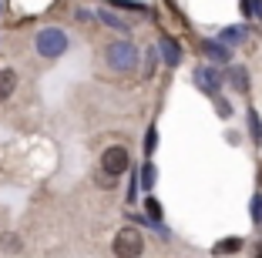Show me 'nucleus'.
<instances>
[{
	"mask_svg": "<svg viewBox=\"0 0 262 258\" xmlns=\"http://www.w3.org/2000/svg\"><path fill=\"white\" fill-rule=\"evenodd\" d=\"M104 61H108L111 71L128 74V71L138 67V51H135V44H128V40H115V44H108V51H104Z\"/></svg>",
	"mask_w": 262,
	"mask_h": 258,
	"instance_id": "f257e3e1",
	"label": "nucleus"
},
{
	"mask_svg": "<svg viewBox=\"0 0 262 258\" xmlns=\"http://www.w3.org/2000/svg\"><path fill=\"white\" fill-rule=\"evenodd\" d=\"M34 47H37L40 57H61V54L68 51V34H64L61 27H44V31L37 34V40H34Z\"/></svg>",
	"mask_w": 262,
	"mask_h": 258,
	"instance_id": "f03ea898",
	"label": "nucleus"
},
{
	"mask_svg": "<svg viewBox=\"0 0 262 258\" xmlns=\"http://www.w3.org/2000/svg\"><path fill=\"white\" fill-rule=\"evenodd\" d=\"M141 251H145V238H141L138 228H121L115 235V255L135 258V255H141Z\"/></svg>",
	"mask_w": 262,
	"mask_h": 258,
	"instance_id": "7ed1b4c3",
	"label": "nucleus"
},
{
	"mask_svg": "<svg viewBox=\"0 0 262 258\" xmlns=\"http://www.w3.org/2000/svg\"><path fill=\"white\" fill-rule=\"evenodd\" d=\"M128 165H131V158H128V151L124 148H108V151L101 154V168H104V175L108 178H118V175H124L128 171Z\"/></svg>",
	"mask_w": 262,
	"mask_h": 258,
	"instance_id": "20e7f679",
	"label": "nucleus"
},
{
	"mask_svg": "<svg viewBox=\"0 0 262 258\" xmlns=\"http://www.w3.org/2000/svg\"><path fill=\"white\" fill-rule=\"evenodd\" d=\"M195 81H199V87H202V91L219 94V74H215L212 67H199V71H195Z\"/></svg>",
	"mask_w": 262,
	"mask_h": 258,
	"instance_id": "39448f33",
	"label": "nucleus"
},
{
	"mask_svg": "<svg viewBox=\"0 0 262 258\" xmlns=\"http://www.w3.org/2000/svg\"><path fill=\"white\" fill-rule=\"evenodd\" d=\"M14 87H17V71L14 67H0V104L14 94Z\"/></svg>",
	"mask_w": 262,
	"mask_h": 258,
	"instance_id": "423d86ee",
	"label": "nucleus"
},
{
	"mask_svg": "<svg viewBox=\"0 0 262 258\" xmlns=\"http://www.w3.org/2000/svg\"><path fill=\"white\" fill-rule=\"evenodd\" d=\"M202 54L205 57H212V61H229V47L222 44V40H202Z\"/></svg>",
	"mask_w": 262,
	"mask_h": 258,
	"instance_id": "0eeeda50",
	"label": "nucleus"
},
{
	"mask_svg": "<svg viewBox=\"0 0 262 258\" xmlns=\"http://www.w3.org/2000/svg\"><path fill=\"white\" fill-rule=\"evenodd\" d=\"M162 57H165V64H171L175 67L178 61H182V47H178V40H171V37H162Z\"/></svg>",
	"mask_w": 262,
	"mask_h": 258,
	"instance_id": "6e6552de",
	"label": "nucleus"
},
{
	"mask_svg": "<svg viewBox=\"0 0 262 258\" xmlns=\"http://www.w3.org/2000/svg\"><path fill=\"white\" fill-rule=\"evenodd\" d=\"M0 251H20V235L4 231V235H0Z\"/></svg>",
	"mask_w": 262,
	"mask_h": 258,
	"instance_id": "1a4fd4ad",
	"label": "nucleus"
},
{
	"mask_svg": "<svg viewBox=\"0 0 262 258\" xmlns=\"http://www.w3.org/2000/svg\"><path fill=\"white\" fill-rule=\"evenodd\" d=\"M229 81H232L235 91H246V87H249V77H246V71H242V67H232L229 71Z\"/></svg>",
	"mask_w": 262,
	"mask_h": 258,
	"instance_id": "9d476101",
	"label": "nucleus"
},
{
	"mask_svg": "<svg viewBox=\"0 0 262 258\" xmlns=\"http://www.w3.org/2000/svg\"><path fill=\"white\" fill-rule=\"evenodd\" d=\"M101 20H104V24H108V27H111V31H128V27H124V20H121V17H115V14H111V10H101Z\"/></svg>",
	"mask_w": 262,
	"mask_h": 258,
	"instance_id": "9b49d317",
	"label": "nucleus"
},
{
	"mask_svg": "<svg viewBox=\"0 0 262 258\" xmlns=\"http://www.w3.org/2000/svg\"><path fill=\"white\" fill-rule=\"evenodd\" d=\"M249 131H252V141H255V145H262V121L255 118V111L249 114Z\"/></svg>",
	"mask_w": 262,
	"mask_h": 258,
	"instance_id": "f8f14e48",
	"label": "nucleus"
},
{
	"mask_svg": "<svg viewBox=\"0 0 262 258\" xmlns=\"http://www.w3.org/2000/svg\"><path fill=\"white\" fill-rule=\"evenodd\" d=\"M249 212H252V221H255V225H262V195H255V198H252Z\"/></svg>",
	"mask_w": 262,
	"mask_h": 258,
	"instance_id": "ddd939ff",
	"label": "nucleus"
},
{
	"mask_svg": "<svg viewBox=\"0 0 262 258\" xmlns=\"http://www.w3.org/2000/svg\"><path fill=\"white\" fill-rule=\"evenodd\" d=\"M219 40H222V44H239L242 31H235V27H232V31H222V37H219Z\"/></svg>",
	"mask_w": 262,
	"mask_h": 258,
	"instance_id": "4468645a",
	"label": "nucleus"
},
{
	"mask_svg": "<svg viewBox=\"0 0 262 258\" xmlns=\"http://www.w3.org/2000/svg\"><path fill=\"white\" fill-rule=\"evenodd\" d=\"M242 10H246L249 17H252V14L262 17V0H246V4H242Z\"/></svg>",
	"mask_w": 262,
	"mask_h": 258,
	"instance_id": "2eb2a0df",
	"label": "nucleus"
},
{
	"mask_svg": "<svg viewBox=\"0 0 262 258\" xmlns=\"http://www.w3.org/2000/svg\"><path fill=\"white\" fill-rule=\"evenodd\" d=\"M141 181H145V188H151V184H155V165L141 168Z\"/></svg>",
	"mask_w": 262,
	"mask_h": 258,
	"instance_id": "dca6fc26",
	"label": "nucleus"
},
{
	"mask_svg": "<svg viewBox=\"0 0 262 258\" xmlns=\"http://www.w3.org/2000/svg\"><path fill=\"white\" fill-rule=\"evenodd\" d=\"M148 215H151V221H158V218H162V205H158V201H155V198H148Z\"/></svg>",
	"mask_w": 262,
	"mask_h": 258,
	"instance_id": "f3484780",
	"label": "nucleus"
},
{
	"mask_svg": "<svg viewBox=\"0 0 262 258\" xmlns=\"http://www.w3.org/2000/svg\"><path fill=\"white\" fill-rule=\"evenodd\" d=\"M215 251H239V238H225V242L219 245Z\"/></svg>",
	"mask_w": 262,
	"mask_h": 258,
	"instance_id": "a211bd4d",
	"label": "nucleus"
},
{
	"mask_svg": "<svg viewBox=\"0 0 262 258\" xmlns=\"http://www.w3.org/2000/svg\"><path fill=\"white\" fill-rule=\"evenodd\" d=\"M155 145H158V137H155V128H151V131H148V137H145V154H151Z\"/></svg>",
	"mask_w": 262,
	"mask_h": 258,
	"instance_id": "6ab92c4d",
	"label": "nucleus"
}]
</instances>
